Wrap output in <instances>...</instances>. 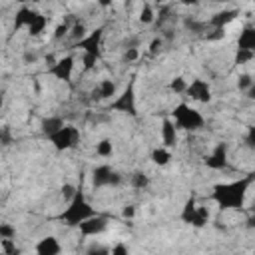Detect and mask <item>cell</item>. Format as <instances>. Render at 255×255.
I'll return each instance as SVG.
<instances>
[{
    "label": "cell",
    "mask_w": 255,
    "mask_h": 255,
    "mask_svg": "<svg viewBox=\"0 0 255 255\" xmlns=\"http://www.w3.org/2000/svg\"><path fill=\"white\" fill-rule=\"evenodd\" d=\"M253 181H255V173H249V175L239 177L235 181L215 183L213 189H211V199L221 209H241Z\"/></svg>",
    "instance_id": "cell-1"
},
{
    "label": "cell",
    "mask_w": 255,
    "mask_h": 255,
    "mask_svg": "<svg viewBox=\"0 0 255 255\" xmlns=\"http://www.w3.org/2000/svg\"><path fill=\"white\" fill-rule=\"evenodd\" d=\"M94 215H96V209L88 203L84 191L78 189L76 197L62 209V213L58 215V219L64 221L68 227H80V223H84L86 219H90V217H94Z\"/></svg>",
    "instance_id": "cell-2"
},
{
    "label": "cell",
    "mask_w": 255,
    "mask_h": 255,
    "mask_svg": "<svg viewBox=\"0 0 255 255\" xmlns=\"http://www.w3.org/2000/svg\"><path fill=\"white\" fill-rule=\"evenodd\" d=\"M171 120L175 122L177 129H185V131H197L205 124L203 116L197 110H193L191 106H187V104H177L173 108V112H171Z\"/></svg>",
    "instance_id": "cell-3"
},
{
    "label": "cell",
    "mask_w": 255,
    "mask_h": 255,
    "mask_svg": "<svg viewBox=\"0 0 255 255\" xmlns=\"http://www.w3.org/2000/svg\"><path fill=\"white\" fill-rule=\"evenodd\" d=\"M179 219L187 225H193V227H205L207 221H209V209L205 205H197L195 197H187V201L183 203L181 207V213H179Z\"/></svg>",
    "instance_id": "cell-4"
},
{
    "label": "cell",
    "mask_w": 255,
    "mask_h": 255,
    "mask_svg": "<svg viewBox=\"0 0 255 255\" xmlns=\"http://www.w3.org/2000/svg\"><path fill=\"white\" fill-rule=\"evenodd\" d=\"M106 112H120V114H128V116H137L133 82H131V84H128V88L108 104Z\"/></svg>",
    "instance_id": "cell-5"
},
{
    "label": "cell",
    "mask_w": 255,
    "mask_h": 255,
    "mask_svg": "<svg viewBox=\"0 0 255 255\" xmlns=\"http://www.w3.org/2000/svg\"><path fill=\"white\" fill-rule=\"evenodd\" d=\"M122 183H124V175L118 173L116 169H112L110 165H96V167L92 169V185H94L96 189L108 187V185L118 187V185H122Z\"/></svg>",
    "instance_id": "cell-6"
},
{
    "label": "cell",
    "mask_w": 255,
    "mask_h": 255,
    "mask_svg": "<svg viewBox=\"0 0 255 255\" xmlns=\"http://www.w3.org/2000/svg\"><path fill=\"white\" fill-rule=\"evenodd\" d=\"M50 143L58 149V151H66V149H72L80 143V129L76 126H64L60 131H56L52 137H48Z\"/></svg>",
    "instance_id": "cell-7"
},
{
    "label": "cell",
    "mask_w": 255,
    "mask_h": 255,
    "mask_svg": "<svg viewBox=\"0 0 255 255\" xmlns=\"http://www.w3.org/2000/svg\"><path fill=\"white\" fill-rule=\"evenodd\" d=\"M102 36H104V26L92 30L84 40H80V42L76 44V48H82L84 56H92V58L100 60V56H102V54H100V42H102Z\"/></svg>",
    "instance_id": "cell-8"
},
{
    "label": "cell",
    "mask_w": 255,
    "mask_h": 255,
    "mask_svg": "<svg viewBox=\"0 0 255 255\" xmlns=\"http://www.w3.org/2000/svg\"><path fill=\"white\" fill-rule=\"evenodd\" d=\"M108 225H110V217L96 213L94 217H90V219H86L84 223H80L78 229H80V233H82L84 237H96V235H102V233L108 229Z\"/></svg>",
    "instance_id": "cell-9"
},
{
    "label": "cell",
    "mask_w": 255,
    "mask_h": 255,
    "mask_svg": "<svg viewBox=\"0 0 255 255\" xmlns=\"http://www.w3.org/2000/svg\"><path fill=\"white\" fill-rule=\"evenodd\" d=\"M74 62H76L74 56H64V58L56 60L54 66L48 68V74L54 76V78H58V80H62V82H70L72 72H74Z\"/></svg>",
    "instance_id": "cell-10"
},
{
    "label": "cell",
    "mask_w": 255,
    "mask_h": 255,
    "mask_svg": "<svg viewBox=\"0 0 255 255\" xmlns=\"http://www.w3.org/2000/svg\"><path fill=\"white\" fill-rule=\"evenodd\" d=\"M193 102H199V104H209L211 102V88L205 80H191V84L187 86V92H185Z\"/></svg>",
    "instance_id": "cell-11"
},
{
    "label": "cell",
    "mask_w": 255,
    "mask_h": 255,
    "mask_svg": "<svg viewBox=\"0 0 255 255\" xmlns=\"http://www.w3.org/2000/svg\"><path fill=\"white\" fill-rule=\"evenodd\" d=\"M203 163L209 169H225L227 167V143L219 141L213 147V151L203 157Z\"/></svg>",
    "instance_id": "cell-12"
},
{
    "label": "cell",
    "mask_w": 255,
    "mask_h": 255,
    "mask_svg": "<svg viewBox=\"0 0 255 255\" xmlns=\"http://www.w3.org/2000/svg\"><path fill=\"white\" fill-rule=\"evenodd\" d=\"M112 96H116V82H112V80H102V82L90 92V100H92V102L112 100Z\"/></svg>",
    "instance_id": "cell-13"
},
{
    "label": "cell",
    "mask_w": 255,
    "mask_h": 255,
    "mask_svg": "<svg viewBox=\"0 0 255 255\" xmlns=\"http://www.w3.org/2000/svg\"><path fill=\"white\" fill-rule=\"evenodd\" d=\"M62 245L54 235H46L36 243V255H60Z\"/></svg>",
    "instance_id": "cell-14"
},
{
    "label": "cell",
    "mask_w": 255,
    "mask_h": 255,
    "mask_svg": "<svg viewBox=\"0 0 255 255\" xmlns=\"http://www.w3.org/2000/svg\"><path fill=\"white\" fill-rule=\"evenodd\" d=\"M239 16V12L237 10H233V8H227V10H221V12H215L207 22H209V26L211 28H215V30H223L229 22H233L235 18Z\"/></svg>",
    "instance_id": "cell-15"
},
{
    "label": "cell",
    "mask_w": 255,
    "mask_h": 255,
    "mask_svg": "<svg viewBox=\"0 0 255 255\" xmlns=\"http://www.w3.org/2000/svg\"><path fill=\"white\" fill-rule=\"evenodd\" d=\"M66 124H64V118L62 116H46V118H42V122H40V131L46 135V137H52L56 131H60L62 128H64Z\"/></svg>",
    "instance_id": "cell-16"
},
{
    "label": "cell",
    "mask_w": 255,
    "mask_h": 255,
    "mask_svg": "<svg viewBox=\"0 0 255 255\" xmlns=\"http://www.w3.org/2000/svg\"><path fill=\"white\" fill-rule=\"evenodd\" d=\"M161 141L165 147H173L177 143V128L171 118H165L161 122Z\"/></svg>",
    "instance_id": "cell-17"
},
{
    "label": "cell",
    "mask_w": 255,
    "mask_h": 255,
    "mask_svg": "<svg viewBox=\"0 0 255 255\" xmlns=\"http://www.w3.org/2000/svg\"><path fill=\"white\" fill-rule=\"evenodd\" d=\"M38 14L40 12H36V10H32V8H28V6H22L18 12H16V18H14V30H18V28H30L32 24H34V20L38 18Z\"/></svg>",
    "instance_id": "cell-18"
},
{
    "label": "cell",
    "mask_w": 255,
    "mask_h": 255,
    "mask_svg": "<svg viewBox=\"0 0 255 255\" xmlns=\"http://www.w3.org/2000/svg\"><path fill=\"white\" fill-rule=\"evenodd\" d=\"M237 50L255 52V26H245L237 38Z\"/></svg>",
    "instance_id": "cell-19"
},
{
    "label": "cell",
    "mask_w": 255,
    "mask_h": 255,
    "mask_svg": "<svg viewBox=\"0 0 255 255\" xmlns=\"http://www.w3.org/2000/svg\"><path fill=\"white\" fill-rule=\"evenodd\" d=\"M183 28H185L187 32H191V34L205 36L211 26H209V22H205V20H197V18H193V16H185V18H183Z\"/></svg>",
    "instance_id": "cell-20"
},
{
    "label": "cell",
    "mask_w": 255,
    "mask_h": 255,
    "mask_svg": "<svg viewBox=\"0 0 255 255\" xmlns=\"http://www.w3.org/2000/svg\"><path fill=\"white\" fill-rule=\"evenodd\" d=\"M169 159H171V153H169L167 147H155V149H151V161L155 165H167Z\"/></svg>",
    "instance_id": "cell-21"
},
{
    "label": "cell",
    "mask_w": 255,
    "mask_h": 255,
    "mask_svg": "<svg viewBox=\"0 0 255 255\" xmlns=\"http://www.w3.org/2000/svg\"><path fill=\"white\" fill-rule=\"evenodd\" d=\"M129 185L135 189H145L149 185V177L143 171H133V173H129Z\"/></svg>",
    "instance_id": "cell-22"
},
{
    "label": "cell",
    "mask_w": 255,
    "mask_h": 255,
    "mask_svg": "<svg viewBox=\"0 0 255 255\" xmlns=\"http://www.w3.org/2000/svg\"><path fill=\"white\" fill-rule=\"evenodd\" d=\"M48 20H50L48 16H42V14H38V18L34 20V24L28 28V34H30V36H40V34L44 32V28L48 26Z\"/></svg>",
    "instance_id": "cell-23"
},
{
    "label": "cell",
    "mask_w": 255,
    "mask_h": 255,
    "mask_svg": "<svg viewBox=\"0 0 255 255\" xmlns=\"http://www.w3.org/2000/svg\"><path fill=\"white\" fill-rule=\"evenodd\" d=\"M155 18L157 16H155L151 4H143V8L139 10V22L145 24V26H149V24H155Z\"/></svg>",
    "instance_id": "cell-24"
},
{
    "label": "cell",
    "mask_w": 255,
    "mask_h": 255,
    "mask_svg": "<svg viewBox=\"0 0 255 255\" xmlns=\"http://www.w3.org/2000/svg\"><path fill=\"white\" fill-rule=\"evenodd\" d=\"M70 36L76 40V44L80 42V40H84L88 34H86V24L82 22V20H74V24H72V28H70Z\"/></svg>",
    "instance_id": "cell-25"
},
{
    "label": "cell",
    "mask_w": 255,
    "mask_h": 255,
    "mask_svg": "<svg viewBox=\"0 0 255 255\" xmlns=\"http://www.w3.org/2000/svg\"><path fill=\"white\" fill-rule=\"evenodd\" d=\"M96 153H98L100 157H110V155L114 153V145H112V139H108V137L100 139V141L96 143Z\"/></svg>",
    "instance_id": "cell-26"
},
{
    "label": "cell",
    "mask_w": 255,
    "mask_h": 255,
    "mask_svg": "<svg viewBox=\"0 0 255 255\" xmlns=\"http://www.w3.org/2000/svg\"><path fill=\"white\" fill-rule=\"evenodd\" d=\"M187 82L181 78V76H177V78H173L171 82H169V90L171 92H175V94H185L187 92Z\"/></svg>",
    "instance_id": "cell-27"
},
{
    "label": "cell",
    "mask_w": 255,
    "mask_h": 255,
    "mask_svg": "<svg viewBox=\"0 0 255 255\" xmlns=\"http://www.w3.org/2000/svg\"><path fill=\"white\" fill-rule=\"evenodd\" d=\"M70 28H72V24H70V20H66V22H62V24H58L56 26V30H54V40L58 42V40H62V38H66L68 34H70Z\"/></svg>",
    "instance_id": "cell-28"
},
{
    "label": "cell",
    "mask_w": 255,
    "mask_h": 255,
    "mask_svg": "<svg viewBox=\"0 0 255 255\" xmlns=\"http://www.w3.org/2000/svg\"><path fill=\"white\" fill-rule=\"evenodd\" d=\"M253 84H255V80L251 78V74H241V76L237 78V88H239V92H243V94H245Z\"/></svg>",
    "instance_id": "cell-29"
},
{
    "label": "cell",
    "mask_w": 255,
    "mask_h": 255,
    "mask_svg": "<svg viewBox=\"0 0 255 255\" xmlns=\"http://www.w3.org/2000/svg\"><path fill=\"white\" fill-rule=\"evenodd\" d=\"M169 18H171V6H161V8H159V16L155 18V26L163 28V24H165Z\"/></svg>",
    "instance_id": "cell-30"
},
{
    "label": "cell",
    "mask_w": 255,
    "mask_h": 255,
    "mask_svg": "<svg viewBox=\"0 0 255 255\" xmlns=\"http://www.w3.org/2000/svg\"><path fill=\"white\" fill-rule=\"evenodd\" d=\"M251 60H253V52L237 50V52H235V58H233V64H237V66H243V64H247V62H251Z\"/></svg>",
    "instance_id": "cell-31"
},
{
    "label": "cell",
    "mask_w": 255,
    "mask_h": 255,
    "mask_svg": "<svg viewBox=\"0 0 255 255\" xmlns=\"http://www.w3.org/2000/svg\"><path fill=\"white\" fill-rule=\"evenodd\" d=\"M60 191H62V197H64V201H68V203H70V201L76 197V193H78V187H76V185H72V183H64Z\"/></svg>",
    "instance_id": "cell-32"
},
{
    "label": "cell",
    "mask_w": 255,
    "mask_h": 255,
    "mask_svg": "<svg viewBox=\"0 0 255 255\" xmlns=\"http://www.w3.org/2000/svg\"><path fill=\"white\" fill-rule=\"evenodd\" d=\"M112 251L106 247V245H102V243H92L88 249H86V255H110Z\"/></svg>",
    "instance_id": "cell-33"
},
{
    "label": "cell",
    "mask_w": 255,
    "mask_h": 255,
    "mask_svg": "<svg viewBox=\"0 0 255 255\" xmlns=\"http://www.w3.org/2000/svg\"><path fill=\"white\" fill-rule=\"evenodd\" d=\"M16 237V229L10 223H2L0 225V239H14Z\"/></svg>",
    "instance_id": "cell-34"
},
{
    "label": "cell",
    "mask_w": 255,
    "mask_h": 255,
    "mask_svg": "<svg viewBox=\"0 0 255 255\" xmlns=\"http://www.w3.org/2000/svg\"><path fill=\"white\" fill-rule=\"evenodd\" d=\"M245 145L249 149H255V124L247 129V135H245Z\"/></svg>",
    "instance_id": "cell-35"
},
{
    "label": "cell",
    "mask_w": 255,
    "mask_h": 255,
    "mask_svg": "<svg viewBox=\"0 0 255 255\" xmlns=\"http://www.w3.org/2000/svg\"><path fill=\"white\" fill-rule=\"evenodd\" d=\"M161 46H163V38H161V36H159V38H153L151 44H149V54L155 56V54L161 50Z\"/></svg>",
    "instance_id": "cell-36"
},
{
    "label": "cell",
    "mask_w": 255,
    "mask_h": 255,
    "mask_svg": "<svg viewBox=\"0 0 255 255\" xmlns=\"http://www.w3.org/2000/svg\"><path fill=\"white\" fill-rule=\"evenodd\" d=\"M137 58H139V50L137 48H129V50L124 52V60L126 62H135Z\"/></svg>",
    "instance_id": "cell-37"
},
{
    "label": "cell",
    "mask_w": 255,
    "mask_h": 255,
    "mask_svg": "<svg viewBox=\"0 0 255 255\" xmlns=\"http://www.w3.org/2000/svg\"><path fill=\"white\" fill-rule=\"evenodd\" d=\"M110 255H129V251H128V247L124 245V243H116L114 247H112V253Z\"/></svg>",
    "instance_id": "cell-38"
},
{
    "label": "cell",
    "mask_w": 255,
    "mask_h": 255,
    "mask_svg": "<svg viewBox=\"0 0 255 255\" xmlns=\"http://www.w3.org/2000/svg\"><path fill=\"white\" fill-rule=\"evenodd\" d=\"M135 215V205H126L124 211H122V217L124 219H131Z\"/></svg>",
    "instance_id": "cell-39"
},
{
    "label": "cell",
    "mask_w": 255,
    "mask_h": 255,
    "mask_svg": "<svg viewBox=\"0 0 255 255\" xmlns=\"http://www.w3.org/2000/svg\"><path fill=\"white\" fill-rule=\"evenodd\" d=\"M137 44H139V38H135V36H131L129 40H128V38L124 40V48H126V50H129V48H137Z\"/></svg>",
    "instance_id": "cell-40"
},
{
    "label": "cell",
    "mask_w": 255,
    "mask_h": 255,
    "mask_svg": "<svg viewBox=\"0 0 255 255\" xmlns=\"http://www.w3.org/2000/svg\"><path fill=\"white\" fill-rule=\"evenodd\" d=\"M36 60H38V56H36L34 52H26V54H24V62H26V64H30V62H36Z\"/></svg>",
    "instance_id": "cell-41"
},
{
    "label": "cell",
    "mask_w": 255,
    "mask_h": 255,
    "mask_svg": "<svg viewBox=\"0 0 255 255\" xmlns=\"http://www.w3.org/2000/svg\"><path fill=\"white\" fill-rule=\"evenodd\" d=\"M2 141H4V145H8V143H10V133H8V128H4V129H2Z\"/></svg>",
    "instance_id": "cell-42"
},
{
    "label": "cell",
    "mask_w": 255,
    "mask_h": 255,
    "mask_svg": "<svg viewBox=\"0 0 255 255\" xmlns=\"http://www.w3.org/2000/svg\"><path fill=\"white\" fill-rule=\"evenodd\" d=\"M245 96H247V98H251V100H255V84L245 92Z\"/></svg>",
    "instance_id": "cell-43"
},
{
    "label": "cell",
    "mask_w": 255,
    "mask_h": 255,
    "mask_svg": "<svg viewBox=\"0 0 255 255\" xmlns=\"http://www.w3.org/2000/svg\"><path fill=\"white\" fill-rule=\"evenodd\" d=\"M247 227H249V229H253V227H255V215H251V217L247 219Z\"/></svg>",
    "instance_id": "cell-44"
},
{
    "label": "cell",
    "mask_w": 255,
    "mask_h": 255,
    "mask_svg": "<svg viewBox=\"0 0 255 255\" xmlns=\"http://www.w3.org/2000/svg\"><path fill=\"white\" fill-rule=\"evenodd\" d=\"M251 215H255V203H253V207H251Z\"/></svg>",
    "instance_id": "cell-45"
},
{
    "label": "cell",
    "mask_w": 255,
    "mask_h": 255,
    "mask_svg": "<svg viewBox=\"0 0 255 255\" xmlns=\"http://www.w3.org/2000/svg\"><path fill=\"white\" fill-rule=\"evenodd\" d=\"M253 60H255V52H253Z\"/></svg>",
    "instance_id": "cell-46"
},
{
    "label": "cell",
    "mask_w": 255,
    "mask_h": 255,
    "mask_svg": "<svg viewBox=\"0 0 255 255\" xmlns=\"http://www.w3.org/2000/svg\"><path fill=\"white\" fill-rule=\"evenodd\" d=\"M2 255H6V253H2Z\"/></svg>",
    "instance_id": "cell-47"
}]
</instances>
